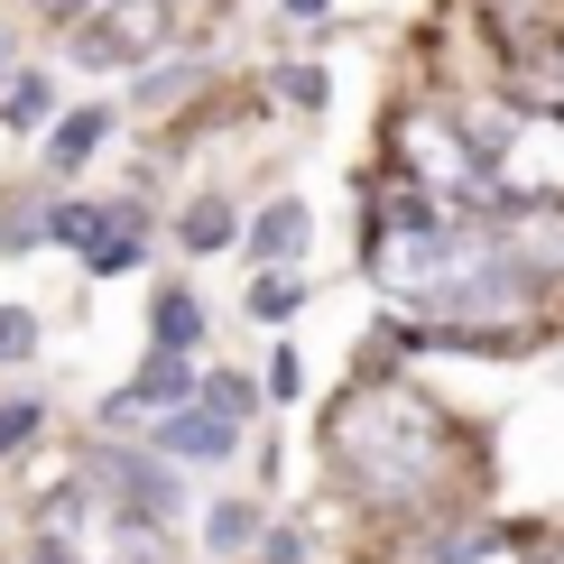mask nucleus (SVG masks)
I'll list each match as a JSON object with an SVG mask.
<instances>
[{
    "label": "nucleus",
    "mask_w": 564,
    "mask_h": 564,
    "mask_svg": "<svg viewBox=\"0 0 564 564\" xmlns=\"http://www.w3.org/2000/svg\"><path fill=\"white\" fill-rule=\"evenodd\" d=\"M324 454H334V473L361 490L370 509H426L435 481H444V416L426 408V398L370 380V389H351L334 408Z\"/></svg>",
    "instance_id": "f257e3e1"
},
{
    "label": "nucleus",
    "mask_w": 564,
    "mask_h": 564,
    "mask_svg": "<svg viewBox=\"0 0 564 564\" xmlns=\"http://www.w3.org/2000/svg\"><path fill=\"white\" fill-rule=\"evenodd\" d=\"M84 481L102 490L111 509H130V519H149V528H167L185 519V463H167L149 435H102V444H84Z\"/></svg>",
    "instance_id": "f03ea898"
},
{
    "label": "nucleus",
    "mask_w": 564,
    "mask_h": 564,
    "mask_svg": "<svg viewBox=\"0 0 564 564\" xmlns=\"http://www.w3.org/2000/svg\"><path fill=\"white\" fill-rule=\"evenodd\" d=\"M490 204H564V111L555 121H509V139H481Z\"/></svg>",
    "instance_id": "7ed1b4c3"
},
{
    "label": "nucleus",
    "mask_w": 564,
    "mask_h": 564,
    "mask_svg": "<svg viewBox=\"0 0 564 564\" xmlns=\"http://www.w3.org/2000/svg\"><path fill=\"white\" fill-rule=\"evenodd\" d=\"M46 241H65L93 278H130L149 260V214L139 204H56L46 214Z\"/></svg>",
    "instance_id": "20e7f679"
},
{
    "label": "nucleus",
    "mask_w": 564,
    "mask_h": 564,
    "mask_svg": "<svg viewBox=\"0 0 564 564\" xmlns=\"http://www.w3.org/2000/svg\"><path fill=\"white\" fill-rule=\"evenodd\" d=\"M204 389V370L185 361V351H149V361L130 370L121 389L102 398V426H149V416H167V408H185V398Z\"/></svg>",
    "instance_id": "39448f33"
},
{
    "label": "nucleus",
    "mask_w": 564,
    "mask_h": 564,
    "mask_svg": "<svg viewBox=\"0 0 564 564\" xmlns=\"http://www.w3.org/2000/svg\"><path fill=\"white\" fill-rule=\"evenodd\" d=\"M149 444H158L167 463H185V473H214V463L241 454V426H231L223 408H204V398H185V408L149 416Z\"/></svg>",
    "instance_id": "423d86ee"
},
{
    "label": "nucleus",
    "mask_w": 564,
    "mask_h": 564,
    "mask_svg": "<svg viewBox=\"0 0 564 564\" xmlns=\"http://www.w3.org/2000/svg\"><path fill=\"white\" fill-rule=\"evenodd\" d=\"M158 29H167V10H158V0H111V10L75 37V56L93 65V75H102V65L121 75V65H139V56L158 46Z\"/></svg>",
    "instance_id": "0eeeda50"
},
{
    "label": "nucleus",
    "mask_w": 564,
    "mask_h": 564,
    "mask_svg": "<svg viewBox=\"0 0 564 564\" xmlns=\"http://www.w3.org/2000/svg\"><path fill=\"white\" fill-rule=\"evenodd\" d=\"M305 241H315V214H305L296 195H278V204H260V223H241V250L260 269H296Z\"/></svg>",
    "instance_id": "6e6552de"
},
{
    "label": "nucleus",
    "mask_w": 564,
    "mask_h": 564,
    "mask_svg": "<svg viewBox=\"0 0 564 564\" xmlns=\"http://www.w3.org/2000/svg\"><path fill=\"white\" fill-rule=\"evenodd\" d=\"M111 130H121V111H111V102L56 111V130H46V167H93V158L111 149Z\"/></svg>",
    "instance_id": "1a4fd4ad"
},
{
    "label": "nucleus",
    "mask_w": 564,
    "mask_h": 564,
    "mask_svg": "<svg viewBox=\"0 0 564 564\" xmlns=\"http://www.w3.org/2000/svg\"><path fill=\"white\" fill-rule=\"evenodd\" d=\"M149 351H204V296L195 288H149Z\"/></svg>",
    "instance_id": "9d476101"
},
{
    "label": "nucleus",
    "mask_w": 564,
    "mask_h": 564,
    "mask_svg": "<svg viewBox=\"0 0 564 564\" xmlns=\"http://www.w3.org/2000/svg\"><path fill=\"white\" fill-rule=\"evenodd\" d=\"M0 130H56V75L46 65H19L0 84Z\"/></svg>",
    "instance_id": "9b49d317"
},
{
    "label": "nucleus",
    "mask_w": 564,
    "mask_h": 564,
    "mask_svg": "<svg viewBox=\"0 0 564 564\" xmlns=\"http://www.w3.org/2000/svg\"><path fill=\"white\" fill-rule=\"evenodd\" d=\"M260 536H269L260 500H214V509H204V546H214V555H250Z\"/></svg>",
    "instance_id": "f8f14e48"
},
{
    "label": "nucleus",
    "mask_w": 564,
    "mask_h": 564,
    "mask_svg": "<svg viewBox=\"0 0 564 564\" xmlns=\"http://www.w3.org/2000/svg\"><path fill=\"white\" fill-rule=\"evenodd\" d=\"M176 241H185V250H231V241H241V223H231V204H223V195H204V204H185Z\"/></svg>",
    "instance_id": "ddd939ff"
},
{
    "label": "nucleus",
    "mask_w": 564,
    "mask_h": 564,
    "mask_svg": "<svg viewBox=\"0 0 564 564\" xmlns=\"http://www.w3.org/2000/svg\"><path fill=\"white\" fill-rule=\"evenodd\" d=\"M250 315H260V324L305 315V278H296V269H260V278H250Z\"/></svg>",
    "instance_id": "4468645a"
},
{
    "label": "nucleus",
    "mask_w": 564,
    "mask_h": 564,
    "mask_svg": "<svg viewBox=\"0 0 564 564\" xmlns=\"http://www.w3.org/2000/svg\"><path fill=\"white\" fill-rule=\"evenodd\" d=\"M195 398H204V408H223L231 426H250V416H260V389H250V370H214Z\"/></svg>",
    "instance_id": "2eb2a0df"
},
{
    "label": "nucleus",
    "mask_w": 564,
    "mask_h": 564,
    "mask_svg": "<svg viewBox=\"0 0 564 564\" xmlns=\"http://www.w3.org/2000/svg\"><path fill=\"white\" fill-rule=\"evenodd\" d=\"M37 361V305H0V370Z\"/></svg>",
    "instance_id": "dca6fc26"
},
{
    "label": "nucleus",
    "mask_w": 564,
    "mask_h": 564,
    "mask_svg": "<svg viewBox=\"0 0 564 564\" xmlns=\"http://www.w3.org/2000/svg\"><path fill=\"white\" fill-rule=\"evenodd\" d=\"M37 435H46V408H37V398H0V463H10L19 444H37Z\"/></svg>",
    "instance_id": "f3484780"
},
{
    "label": "nucleus",
    "mask_w": 564,
    "mask_h": 564,
    "mask_svg": "<svg viewBox=\"0 0 564 564\" xmlns=\"http://www.w3.org/2000/svg\"><path fill=\"white\" fill-rule=\"evenodd\" d=\"M435 564H536V555L519 546V536H463V546L435 555Z\"/></svg>",
    "instance_id": "a211bd4d"
},
{
    "label": "nucleus",
    "mask_w": 564,
    "mask_h": 564,
    "mask_svg": "<svg viewBox=\"0 0 564 564\" xmlns=\"http://www.w3.org/2000/svg\"><path fill=\"white\" fill-rule=\"evenodd\" d=\"M278 93H288V102H305V111H324V93H334V84H324L315 65H288V75H278Z\"/></svg>",
    "instance_id": "6ab92c4d"
},
{
    "label": "nucleus",
    "mask_w": 564,
    "mask_h": 564,
    "mask_svg": "<svg viewBox=\"0 0 564 564\" xmlns=\"http://www.w3.org/2000/svg\"><path fill=\"white\" fill-rule=\"evenodd\" d=\"M269 389H278V398H296V389H305V370H296V351H269Z\"/></svg>",
    "instance_id": "aec40b11"
},
{
    "label": "nucleus",
    "mask_w": 564,
    "mask_h": 564,
    "mask_svg": "<svg viewBox=\"0 0 564 564\" xmlns=\"http://www.w3.org/2000/svg\"><path fill=\"white\" fill-rule=\"evenodd\" d=\"M324 10H334V0H288V19H324Z\"/></svg>",
    "instance_id": "412c9836"
},
{
    "label": "nucleus",
    "mask_w": 564,
    "mask_h": 564,
    "mask_svg": "<svg viewBox=\"0 0 564 564\" xmlns=\"http://www.w3.org/2000/svg\"><path fill=\"white\" fill-rule=\"evenodd\" d=\"M19 75V56H10V29H0V84H10Z\"/></svg>",
    "instance_id": "4be33fe9"
},
{
    "label": "nucleus",
    "mask_w": 564,
    "mask_h": 564,
    "mask_svg": "<svg viewBox=\"0 0 564 564\" xmlns=\"http://www.w3.org/2000/svg\"><path fill=\"white\" fill-rule=\"evenodd\" d=\"M546 564H564V555H546Z\"/></svg>",
    "instance_id": "5701e85b"
}]
</instances>
